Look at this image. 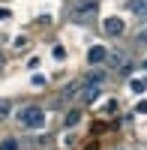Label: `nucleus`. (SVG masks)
Segmentation results:
<instances>
[{
	"label": "nucleus",
	"mask_w": 147,
	"mask_h": 150,
	"mask_svg": "<svg viewBox=\"0 0 147 150\" xmlns=\"http://www.w3.org/2000/svg\"><path fill=\"white\" fill-rule=\"evenodd\" d=\"M96 12H99L96 0H75V6L69 9V18L72 21H90V18H96Z\"/></svg>",
	"instance_id": "obj_2"
},
{
	"label": "nucleus",
	"mask_w": 147,
	"mask_h": 150,
	"mask_svg": "<svg viewBox=\"0 0 147 150\" xmlns=\"http://www.w3.org/2000/svg\"><path fill=\"white\" fill-rule=\"evenodd\" d=\"M102 30H105L108 36H120V33L126 30V24H123V18L111 15V18H105V21H102Z\"/></svg>",
	"instance_id": "obj_3"
},
{
	"label": "nucleus",
	"mask_w": 147,
	"mask_h": 150,
	"mask_svg": "<svg viewBox=\"0 0 147 150\" xmlns=\"http://www.w3.org/2000/svg\"><path fill=\"white\" fill-rule=\"evenodd\" d=\"M6 18H9V9H6V6H0V21H6Z\"/></svg>",
	"instance_id": "obj_11"
},
{
	"label": "nucleus",
	"mask_w": 147,
	"mask_h": 150,
	"mask_svg": "<svg viewBox=\"0 0 147 150\" xmlns=\"http://www.w3.org/2000/svg\"><path fill=\"white\" fill-rule=\"evenodd\" d=\"M18 123H21L24 129H39L42 123H45V111L39 105H27V108L18 111Z\"/></svg>",
	"instance_id": "obj_1"
},
{
	"label": "nucleus",
	"mask_w": 147,
	"mask_h": 150,
	"mask_svg": "<svg viewBox=\"0 0 147 150\" xmlns=\"http://www.w3.org/2000/svg\"><path fill=\"white\" fill-rule=\"evenodd\" d=\"M144 69H147V60H144Z\"/></svg>",
	"instance_id": "obj_15"
},
{
	"label": "nucleus",
	"mask_w": 147,
	"mask_h": 150,
	"mask_svg": "<svg viewBox=\"0 0 147 150\" xmlns=\"http://www.w3.org/2000/svg\"><path fill=\"white\" fill-rule=\"evenodd\" d=\"M0 66H3V54H0Z\"/></svg>",
	"instance_id": "obj_14"
},
{
	"label": "nucleus",
	"mask_w": 147,
	"mask_h": 150,
	"mask_svg": "<svg viewBox=\"0 0 147 150\" xmlns=\"http://www.w3.org/2000/svg\"><path fill=\"white\" fill-rule=\"evenodd\" d=\"M87 150H96V144H87Z\"/></svg>",
	"instance_id": "obj_13"
},
{
	"label": "nucleus",
	"mask_w": 147,
	"mask_h": 150,
	"mask_svg": "<svg viewBox=\"0 0 147 150\" xmlns=\"http://www.w3.org/2000/svg\"><path fill=\"white\" fill-rule=\"evenodd\" d=\"M78 120H81V111H69L66 114V126H75Z\"/></svg>",
	"instance_id": "obj_7"
},
{
	"label": "nucleus",
	"mask_w": 147,
	"mask_h": 150,
	"mask_svg": "<svg viewBox=\"0 0 147 150\" xmlns=\"http://www.w3.org/2000/svg\"><path fill=\"white\" fill-rule=\"evenodd\" d=\"M54 57H57V60H63V57H66V51H63V45H54Z\"/></svg>",
	"instance_id": "obj_9"
},
{
	"label": "nucleus",
	"mask_w": 147,
	"mask_h": 150,
	"mask_svg": "<svg viewBox=\"0 0 147 150\" xmlns=\"http://www.w3.org/2000/svg\"><path fill=\"white\" fill-rule=\"evenodd\" d=\"M129 87H132V93H144V90H147V81H141V78H135V81H132Z\"/></svg>",
	"instance_id": "obj_6"
},
{
	"label": "nucleus",
	"mask_w": 147,
	"mask_h": 150,
	"mask_svg": "<svg viewBox=\"0 0 147 150\" xmlns=\"http://www.w3.org/2000/svg\"><path fill=\"white\" fill-rule=\"evenodd\" d=\"M105 57H108V51H105V48H102V45H93L90 51H87V63H90V66H99Z\"/></svg>",
	"instance_id": "obj_4"
},
{
	"label": "nucleus",
	"mask_w": 147,
	"mask_h": 150,
	"mask_svg": "<svg viewBox=\"0 0 147 150\" xmlns=\"http://www.w3.org/2000/svg\"><path fill=\"white\" fill-rule=\"evenodd\" d=\"M129 9L135 12L138 18H147V0H129Z\"/></svg>",
	"instance_id": "obj_5"
},
{
	"label": "nucleus",
	"mask_w": 147,
	"mask_h": 150,
	"mask_svg": "<svg viewBox=\"0 0 147 150\" xmlns=\"http://www.w3.org/2000/svg\"><path fill=\"white\" fill-rule=\"evenodd\" d=\"M9 114V102H0V117H6Z\"/></svg>",
	"instance_id": "obj_10"
},
{
	"label": "nucleus",
	"mask_w": 147,
	"mask_h": 150,
	"mask_svg": "<svg viewBox=\"0 0 147 150\" xmlns=\"http://www.w3.org/2000/svg\"><path fill=\"white\" fill-rule=\"evenodd\" d=\"M135 111H138V114H147V102H138V108H135Z\"/></svg>",
	"instance_id": "obj_12"
},
{
	"label": "nucleus",
	"mask_w": 147,
	"mask_h": 150,
	"mask_svg": "<svg viewBox=\"0 0 147 150\" xmlns=\"http://www.w3.org/2000/svg\"><path fill=\"white\" fill-rule=\"evenodd\" d=\"M0 150H18V141H15V138H6V141H0Z\"/></svg>",
	"instance_id": "obj_8"
}]
</instances>
